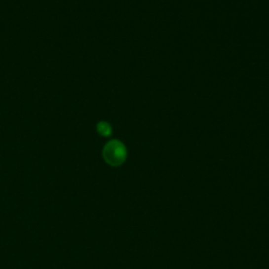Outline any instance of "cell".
<instances>
[{
    "instance_id": "6da1fadb",
    "label": "cell",
    "mask_w": 269,
    "mask_h": 269,
    "mask_svg": "<svg viewBox=\"0 0 269 269\" xmlns=\"http://www.w3.org/2000/svg\"><path fill=\"white\" fill-rule=\"evenodd\" d=\"M102 156L109 165L118 167L125 162L127 158V151L122 142L118 140H112L104 145Z\"/></svg>"
},
{
    "instance_id": "7a4b0ae2",
    "label": "cell",
    "mask_w": 269,
    "mask_h": 269,
    "mask_svg": "<svg viewBox=\"0 0 269 269\" xmlns=\"http://www.w3.org/2000/svg\"><path fill=\"white\" fill-rule=\"evenodd\" d=\"M97 130L100 135L105 137L111 135V126L107 123V122H100V123H98Z\"/></svg>"
}]
</instances>
